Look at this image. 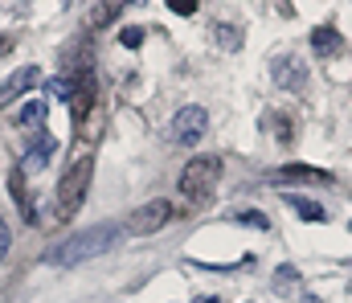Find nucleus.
Wrapping results in <instances>:
<instances>
[{"instance_id": "f257e3e1", "label": "nucleus", "mask_w": 352, "mask_h": 303, "mask_svg": "<svg viewBox=\"0 0 352 303\" xmlns=\"http://www.w3.org/2000/svg\"><path fill=\"white\" fill-rule=\"evenodd\" d=\"M115 242H119V225H115V221H102V225H90L82 234L66 238V242L50 254V262H54V267H74V262H87V258L107 254Z\"/></svg>"}, {"instance_id": "f03ea898", "label": "nucleus", "mask_w": 352, "mask_h": 303, "mask_svg": "<svg viewBox=\"0 0 352 303\" xmlns=\"http://www.w3.org/2000/svg\"><path fill=\"white\" fill-rule=\"evenodd\" d=\"M217 181H221V156H192L176 177V189L188 205H205L217 193Z\"/></svg>"}, {"instance_id": "7ed1b4c3", "label": "nucleus", "mask_w": 352, "mask_h": 303, "mask_svg": "<svg viewBox=\"0 0 352 303\" xmlns=\"http://www.w3.org/2000/svg\"><path fill=\"white\" fill-rule=\"evenodd\" d=\"M90 177H94V156H82L66 168V177L58 181V197H54V221H70L82 201H87V189H90Z\"/></svg>"}, {"instance_id": "20e7f679", "label": "nucleus", "mask_w": 352, "mask_h": 303, "mask_svg": "<svg viewBox=\"0 0 352 303\" xmlns=\"http://www.w3.org/2000/svg\"><path fill=\"white\" fill-rule=\"evenodd\" d=\"M173 213H176L173 205L156 197V201L140 205V209L127 217V234H140V238H144V234H156V229H164V225L173 221Z\"/></svg>"}, {"instance_id": "39448f33", "label": "nucleus", "mask_w": 352, "mask_h": 303, "mask_svg": "<svg viewBox=\"0 0 352 303\" xmlns=\"http://www.w3.org/2000/svg\"><path fill=\"white\" fill-rule=\"evenodd\" d=\"M205 131H209V115L201 111V106H180L173 119V135L176 144H184V148H197L201 139H205Z\"/></svg>"}, {"instance_id": "423d86ee", "label": "nucleus", "mask_w": 352, "mask_h": 303, "mask_svg": "<svg viewBox=\"0 0 352 303\" xmlns=\"http://www.w3.org/2000/svg\"><path fill=\"white\" fill-rule=\"evenodd\" d=\"M94 95H98V87H94V74H78V82H74V95H70V115H74V127H78V135L87 131V115L90 106H94Z\"/></svg>"}, {"instance_id": "0eeeda50", "label": "nucleus", "mask_w": 352, "mask_h": 303, "mask_svg": "<svg viewBox=\"0 0 352 303\" xmlns=\"http://www.w3.org/2000/svg\"><path fill=\"white\" fill-rule=\"evenodd\" d=\"M270 74L278 78V87H287V91H307V66L295 58V54H283V58H274L270 62Z\"/></svg>"}, {"instance_id": "6e6552de", "label": "nucleus", "mask_w": 352, "mask_h": 303, "mask_svg": "<svg viewBox=\"0 0 352 303\" xmlns=\"http://www.w3.org/2000/svg\"><path fill=\"white\" fill-rule=\"evenodd\" d=\"M37 82H41V70H37V66H21L16 74H8V78H4V87H0V106H8L16 95L33 91Z\"/></svg>"}, {"instance_id": "1a4fd4ad", "label": "nucleus", "mask_w": 352, "mask_h": 303, "mask_svg": "<svg viewBox=\"0 0 352 303\" xmlns=\"http://www.w3.org/2000/svg\"><path fill=\"white\" fill-rule=\"evenodd\" d=\"M311 49H316L320 58H336V54H344V37H340L332 25H316V29H311Z\"/></svg>"}, {"instance_id": "9d476101", "label": "nucleus", "mask_w": 352, "mask_h": 303, "mask_svg": "<svg viewBox=\"0 0 352 303\" xmlns=\"http://www.w3.org/2000/svg\"><path fill=\"white\" fill-rule=\"evenodd\" d=\"M58 152V139L54 135H41L29 152H25V160H21V172H41L45 164H50V156Z\"/></svg>"}, {"instance_id": "9b49d317", "label": "nucleus", "mask_w": 352, "mask_h": 303, "mask_svg": "<svg viewBox=\"0 0 352 303\" xmlns=\"http://www.w3.org/2000/svg\"><path fill=\"white\" fill-rule=\"evenodd\" d=\"M274 181H320V185H332V172H324V168H311V164H283L278 172H274Z\"/></svg>"}, {"instance_id": "f8f14e48", "label": "nucleus", "mask_w": 352, "mask_h": 303, "mask_svg": "<svg viewBox=\"0 0 352 303\" xmlns=\"http://www.w3.org/2000/svg\"><path fill=\"white\" fill-rule=\"evenodd\" d=\"M8 193H12V201L21 205V217H25L29 225H37V213H33V205H29V189H25V172H21V168H12V177H8Z\"/></svg>"}, {"instance_id": "ddd939ff", "label": "nucleus", "mask_w": 352, "mask_h": 303, "mask_svg": "<svg viewBox=\"0 0 352 303\" xmlns=\"http://www.w3.org/2000/svg\"><path fill=\"white\" fill-rule=\"evenodd\" d=\"M41 119H45V102L33 99V102H25V106L16 111V119H12V123H16V127H25V131H37V127H41Z\"/></svg>"}, {"instance_id": "4468645a", "label": "nucleus", "mask_w": 352, "mask_h": 303, "mask_svg": "<svg viewBox=\"0 0 352 303\" xmlns=\"http://www.w3.org/2000/svg\"><path fill=\"white\" fill-rule=\"evenodd\" d=\"M283 201L291 205V209H295V213H299L303 221H324V209H320V205L311 201V197H299V193H287Z\"/></svg>"}, {"instance_id": "2eb2a0df", "label": "nucleus", "mask_w": 352, "mask_h": 303, "mask_svg": "<svg viewBox=\"0 0 352 303\" xmlns=\"http://www.w3.org/2000/svg\"><path fill=\"white\" fill-rule=\"evenodd\" d=\"M127 4H140V0H102V4L94 8V16H90V25H94V29H102V25H111V16H115V12H123Z\"/></svg>"}, {"instance_id": "dca6fc26", "label": "nucleus", "mask_w": 352, "mask_h": 303, "mask_svg": "<svg viewBox=\"0 0 352 303\" xmlns=\"http://www.w3.org/2000/svg\"><path fill=\"white\" fill-rule=\"evenodd\" d=\"M213 37H217L230 54H234V49H238V41H242V33H238V29H230V25H217V29H213Z\"/></svg>"}, {"instance_id": "f3484780", "label": "nucleus", "mask_w": 352, "mask_h": 303, "mask_svg": "<svg viewBox=\"0 0 352 303\" xmlns=\"http://www.w3.org/2000/svg\"><path fill=\"white\" fill-rule=\"evenodd\" d=\"M119 41H123L127 49H140V45H144V29H140V25H131V29H123V33H119Z\"/></svg>"}, {"instance_id": "a211bd4d", "label": "nucleus", "mask_w": 352, "mask_h": 303, "mask_svg": "<svg viewBox=\"0 0 352 303\" xmlns=\"http://www.w3.org/2000/svg\"><path fill=\"white\" fill-rule=\"evenodd\" d=\"M238 221H246V225H258V229H270V221H266L258 209H250V213H238Z\"/></svg>"}, {"instance_id": "6ab92c4d", "label": "nucleus", "mask_w": 352, "mask_h": 303, "mask_svg": "<svg viewBox=\"0 0 352 303\" xmlns=\"http://www.w3.org/2000/svg\"><path fill=\"white\" fill-rule=\"evenodd\" d=\"M8 246H12V229H8V221L0 217V262H4V254H8Z\"/></svg>"}, {"instance_id": "aec40b11", "label": "nucleus", "mask_w": 352, "mask_h": 303, "mask_svg": "<svg viewBox=\"0 0 352 303\" xmlns=\"http://www.w3.org/2000/svg\"><path fill=\"white\" fill-rule=\"evenodd\" d=\"M168 8L176 16H188V12H197V0H168Z\"/></svg>"}, {"instance_id": "412c9836", "label": "nucleus", "mask_w": 352, "mask_h": 303, "mask_svg": "<svg viewBox=\"0 0 352 303\" xmlns=\"http://www.w3.org/2000/svg\"><path fill=\"white\" fill-rule=\"evenodd\" d=\"M274 279H278V287H283V283H295V279H299V271H295V267H278V271H274Z\"/></svg>"}, {"instance_id": "4be33fe9", "label": "nucleus", "mask_w": 352, "mask_h": 303, "mask_svg": "<svg viewBox=\"0 0 352 303\" xmlns=\"http://www.w3.org/2000/svg\"><path fill=\"white\" fill-rule=\"evenodd\" d=\"M4 49H12V37H4V33H0V54H4Z\"/></svg>"}, {"instance_id": "5701e85b", "label": "nucleus", "mask_w": 352, "mask_h": 303, "mask_svg": "<svg viewBox=\"0 0 352 303\" xmlns=\"http://www.w3.org/2000/svg\"><path fill=\"white\" fill-rule=\"evenodd\" d=\"M192 303H221L217 295H201V300H192Z\"/></svg>"}]
</instances>
